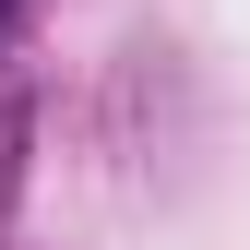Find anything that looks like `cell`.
I'll return each mask as SVG.
<instances>
[{
    "instance_id": "1",
    "label": "cell",
    "mask_w": 250,
    "mask_h": 250,
    "mask_svg": "<svg viewBox=\"0 0 250 250\" xmlns=\"http://www.w3.org/2000/svg\"><path fill=\"white\" fill-rule=\"evenodd\" d=\"M12 179H24V107H0V203H12Z\"/></svg>"
},
{
    "instance_id": "2",
    "label": "cell",
    "mask_w": 250,
    "mask_h": 250,
    "mask_svg": "<svg viewBox=\"0 0 250 250\" xmlns=\"http://www.w3.org/2000/svg\"><path fill=\"white\" fill-rule=\"evenodd\" d=\"M12 24H24V0H0V48H12Z\"/></svg>"
}]
</instances>
